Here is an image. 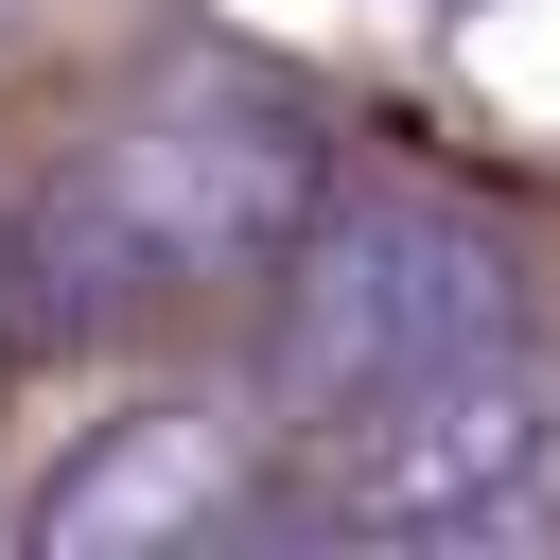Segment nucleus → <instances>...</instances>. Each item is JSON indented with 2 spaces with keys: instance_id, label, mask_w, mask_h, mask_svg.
<instances>
[{
  "instance_id": "1",
  "label": "nucleus",
  "mask_w": 560,
  "mask_h": 560,
  "mask_svg": "<svg viewBox=\"0 0 560 560\" xmlns=\"http://www.w3.org/2000/svg\"><path fill=\"white\" fill-rule=\"evenodd\" d=\"M332 192V140L298 88L262 70H175L140 88L122 122H88L18 228H0V315L18 332H122V315H175L210 280H262L298 245V210Z\"/></svg>"
},
{
  "instance_id": "2",
  "label": "nucleus",
  "mask_w": 560,
  "mask_h": 560,
  "mask_svg": "<svg viewBox=\"0 0 560 560\" xmlns=\"http://www.w3.org/2000/svg\"><path fill=\"white\" fill-rule=\"evenodd\" d=\"M262 280H280V402L298 420H332V402H368V385H402L438 350L525 332V262L455 192H350V210L315 192Z\"/></svg>"
},
{
  "instance_id": "3",
  "label": "nucleus",
  "mask_w": 560,
  "mask_h": 560,
  "mask_svg": "<svg viewBox=\"0 0 560 560\" xmlns=\"http://www.w3.org/2000/svg\"><path fill=\"white\" fill-rule=\"evenodd\" d=\"M315 438H332L315 455V525H350V542H472V525H508L542 490L560 368H542V332H490V350H438V368L332 402Z\"/></svg>"
},
{
  "instance_id": "4",
  "label": "nucleus",
  "mask_w": 560,
  "mask_h": 560,
  "mask_svg": "<svg viewBox=\"0 0 560 560\" xmlns=\"http://www.w3.org/2000/svg\"><path fill=\"white\" fill-rule=\"evenodd\" d=\"M262 508H280V490H262L245 420H210V402H122V420H88V438L35 472L18 542H35V560H192V542H228V525H262Z\"/></svg>"
}]
</instances>
